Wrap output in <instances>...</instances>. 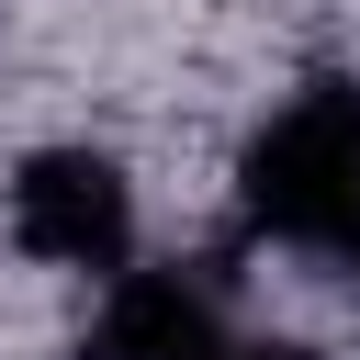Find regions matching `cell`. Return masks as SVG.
<instances>
[{
    "label": "cell",
    "mask_w": 360,
    "mask_h": 360,
    "mask_svg": "<svg viewBox=\"0 0 360 360\" xmlns=\"http://www.w3.org/2000/svg\"><path fill=\"white\" fill-rule=\"evenodd\" d=\"M236 214L292 259L360 270V79H315L248 135Z\"/></svg>",
    "instance_id": "obj_1"
},
{
    "label": "cell",
    "mask_w": 360,
    "mask_h": 360,
    "mask_svg": "<svg viewBox=\"0 0 360 360\" xmlns=\"http://www.w3.org/2000/svg\"><path fill=\"white\" fill-rule=\"evenodd\" d=\"M0 225H11V248L34 270H90V281L135 270V180L101 146H34V158H11Z\"/></svg>",
    "instance_id": "obj_2"
},
{
    "label": "cell",
    "mask_w": 360,
    "mask_h": 360,
    "mask_svg": "<svg viewBox=\"0 0 360 360\" xmlns=\"http://www.w3.org/2000/svg\"><path fill=\"white\" fill-rule=\"evenodd\" d=\"M225 349V304L202 270L158 259V270H112L90 326H79V360H214Z\"/></svg>",
    "instance_id": "obj_3"
},
{
    "label": "cell",
    "mask_w": 360,
    "mask_h": 360,
    "mask_svg": "<svg viewBox=\"0 0 360 360\" xmlns=\"http://www.w3.org/2000/svg\"><path fill=\"white\" fill-rule=\"evenodd\" d=\"M214 360H315V349H304V338H225Z\"/></svg>",
    "instance_id": "obj_4"
}]
</instances>
